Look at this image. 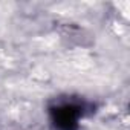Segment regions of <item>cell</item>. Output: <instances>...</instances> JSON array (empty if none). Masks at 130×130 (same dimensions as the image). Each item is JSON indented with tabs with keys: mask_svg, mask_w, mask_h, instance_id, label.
I'll list each match as a JSON object with an SVG mask.
<instances>
[{
	"mask_svg": "<svg viewBox=\"0 0 130 130\" xmlns=\"http://www.w3.org/2000/svg\"><path fill=\"white\" fill-rule=\"evenodd\" d=\"M84 115V106L64 103L51 109V118L57 130H78V121Z\"/></svg>",
	"mask_w": 130,
	"mask_h": 130,
	"instance_id": "6da1fadb",
	"label": "cell"
}]
</instances>
